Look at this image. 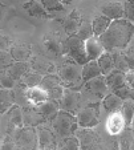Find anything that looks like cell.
<instances>
[{
    "mask_svg": "<svg viewBox=\"0 0 134 150\" xmlns=\"http://www.w3.org/2000/svg\"><path fill=\"white\" fill-rule=\"evenodd\" d=\"M134 36V23L128 19L113 20L109 28L98 37L105 51L113 52L117 49H126L130 45Z\"/></svg>",
    "mask_w": 134,
    "mask_h": 150,
    "instance_id": "obj_1",
    "label": "cell"
},
{
    "mask_svg": "<svg viewBox=\"0 0 134 150\" xmlns=\"http://www.w3.org/2000/svg\"><path fill=\"white\" fill-rule=\"evenodd\" d=\"M59 76L63 80L64 88H72L76 89V91H81L84 85L83 65L68 59V61L59 68Z\"/></svg>",
    "mask_w": 134,
    "mask_h": 150,
    "instance_id": "obj_2",
    "label": "cell"
},
{
    "mask_svg": "<svg viewBox=\"0 0 134 150\" xmlns=\"http://www.w3.org/2000/svg\"><path fill=\"white\" fill-rule=\"evenodd\" d=\"M53 132L59 138H66L69 136H73L74 132L78 127L77 116L74 117L73 113L60 109V112L51 120Z\"/></svg>",
    "mask_w": 134,
    "mask_h": 150,
    "instance_id": "obj_3",
    "label": "cell"
},
{
    "mask_svg": "<svg viewBox=\"0 0 134 150\" xmlns=\"http://www.w3.org/2000/svg\"><path fill=\"white\" fill-rule=\"evenodd\" d=\"M63 54L66 59L73 60L80 65H85L89 61L85 48V40H83L77 35H72L63 42Z\"/></svg>",
    "mask_w": 134,
    "mask_h": 150,
    "instance_id": "obj_4",
    "label": "cell"
},
{
    "mask_svg": "<svg viewBox=\"0 0 134 150\" xmlns=\"http://www.w3.org/2000/svg\"><path fill=\"white\" fill-rule=\"evenodd\" d=\"M80 92L84 97L86 96L89 102H97V101H100V100H104V97H105L109 92L105 76L101 74V76L94 77V79L84 82Z\"/></svg>",
    "mask_w": 134,
    "mask_h": 150,
    "instance_id": "obj_5",
    "label": "cell"
},
{
    "mask_svg": "<svg viewBox=\"0 0 134 150\" xmlns=\"http://www.w3.org/2000/svg\"><path fill=\"white\" fill-rule=\"evenodd\" d=\"M100 102H89L77 113V121L80 127H94L98 124Z\"/></svg>",
    "mask_w": 134,
    "mask_h": 150,
    "instance_id": "obj_6",
    "label": "cell"
},
{
    "mask_svg": "<svg viewBox=\"0 0 134 150\" xmlns=\"http://www.w3.org/2000/svg\"><path fill=\"white\" fill-rule=\"evenodd\" d=\"M15 142L17 147L23 149H37L39 147V137L37 130H35L33 126H27L17 129L15 133Z\"/></svg>",
    "mask_w": 134,
    "mask_h": 150,
    "instance_id": "obj_7",
    "label": "cell"
},
{
    "mask_svg": "<svg viewBox=\"0 0 134 150\" xmlns=\"http://www.w3.org/2000/svg\"><path fill=\"white\" fill-rule=\"evenodd\" d=\"M81 100H83V94L80 91L72 88H65L64 89V94L61 97L60 102V108L63 110L71 112V113H78L80 110V105H81Z\"/></svg>",
    "mask_w": 134,
    "mask_h": 150,
    "instance_id": "obj_8",
    "label": "cell"
},
{
    "mask_svg": "<svg viewBox=\"0 0 134 150\" xmlns=\"http://www.w3.org/2000/svg\"><path fill=\"white\" fill-rule=\"evenodd\" d=\"M125 127H126V122L125 118H123L122 112L118 110L110 113V116L106 120V130L109 132V134H111V136L121 134Z\"/></svg>",
    "mask_w": 134,
    "mask_h": 150,
    "instance_id": "obj_9",
    "label": "cell"
},
{
    "mask_svg": "<svg viewBox=\"0 0 134 150\" xmlns=\"http://www.w3.org/2000/svg\"><path fill=\"white\" fill-rule=\"evenodd\" d=\"M8 134L15 136L17 129L23 127L24 125V117H23V109L17 105H12V108L8 110Z\"/></svg>",
    "mask_w": 134,
    "mask_h": 150,
    "instance_id": "obj_10",
    "label": "cell"
},
{
    "mask_svg": "<svg viewBox=\"0 0 134 150\" xmlns=\"http://www.w3.org/2000/svg\"><path fill=\"white\" fill-rule=\"evenodd\" d=\"M36 130L37 137H39V147H41V149H53V147L59 146V144L56 141V133H53V130L44 126H39Z\"/></svg>",
    "mask_w": 134,
    "mask_h": 150,
    "instance_id": "obj_11",
    "label": "cell"
},
{
    "mask_svg": "<svg viewBox=\"0 0 134 150\" xmlns=\"http://www.w3.org/2000/svg\"><path fill=\"white\" fill-rule=\"evenodd\" d=\"M23 117H24V125L27 126H40L41 124L47 121V118L39 112L37 106H25L23 109Z\"/></svg>",
    "mask_w": 134,
    "mask_h": 150,
    "instance_id": "obj_12",
    "label": "cell"
},
{
    "mask_svg": "<svg viewBox=\"0 0 134 150\" xmlns=\"http://www.w3.org/2000/svg\"><path fill=\"white\" fill-rule=\"evenodd\" d=\"M81 24H83V17H81V13L78 9L72 11L71 13L65 17V20L63 21V27L69 36L77 33Z\"/></svg>",
    "mask_w": 134,
    "mask_h": 150,
    "instance_id": "obj_13",
    "label": "cell"
},
{
    "mask_svg": "<svg viewBox=\"0 0 134 150\" xmlns=\"http://www.w3.org/2000/svg\"><path fill=\"white\" fill-rule=\"evenodd\" d=\"M76 137L80 141V147L83 149H92L98 145V136L92 130L90 127H83L77 132Z\"/></svg>",
    "mask_w": 134,
    "mask_h": 150,
    "instance_id": "obj_14",
    "label": "cell"
},
{
    "mask_svg": "<svg viewBox=\"0 0 134 150\" xmlns=\"http://www.w3.org/2000/svg\"><path fill=\"white\" fill-rule=\"evenodd\" d=\"M101 13L108 16L110 20H118L123 19L125 15V9H123V4L120 1H109L101 6Z\"/></svg>",
    "mask_w": 134,
    "mask_h": 150,
    "instance_id": "obj_15",
    "label": "cell"
},
{
    "mask_svg": "<svg viewBox=\"0 0 134 150\" xmlns=\"http://www.w3.org/2000/svg\"><path fill=\"white\" fill-rule=\"evenodd\" d=\"M105 80H106V85H108V88L110 92L116 91V89L128 84V81H126V73L118 71V69H113L109 74H106Z\"/></svg>",
    "mask_w": 134,
    "mask_h": 150,
    "instance_id": "obj_16",
    "label": "cell"
},
{
    "mask_svg": "<svg viewBox=\"0 0 134 150\" xmlns=\"http://www.w3.org/2000/svg\"><path fill=\"white\" fill-rule=\"evenodd\" d=\"M85 48L86 53H88V60H97L101 54L105 52V48L101 44V41L98 40V37L92 36L90 39L85 40Z\"/></svg>",
    "mask_w": 134,
    "mask_h": 150,
    "instance_id": "obj_17",
    "label": "cell"
},
{
    "mask_svg": "<svg viewBox=\"0 0 134 150\" xmlns=\"http://www.w3.org/2000/svg\"><path fill=\"white\" fill-rule=\"evenodd\" d=\"M23 8L28 12V15L33 17H39V19H52L51 12H48L45 8H44L43 4L37 3L35 0H31V1H27V3L23 4Z\"/></svg>",
    "mask_w": 134,
    "mask_h": 150,
    "instance_id": "obj_18",
    "label": "cell"
},
{
    "mask_svg": "<svg viewBox=\"0 0 134 150\" xmlns=\"http://www.w3.org/2000/svg\"><path fill=\"white\" fill-rule=\"evenodd\" d=\"M36 106H37V109H39V112H40L47 120H52L61 109L60 102L56 101V100H51V98H48L47 101L36 105Z\"/></svg>",
    "mask_w": 134,
    "mask_h": 150,
    "instance_id": "obj_19",
    "label": "cell"
},
{
    "mask_svg": "<svg viewBox=\"0 0 134 150\" xmlns=\"http://www.w3.org/2000/svg\"><path fill=\"white\" fill-rule=\"evenodd\" d=\"M101 105H102V108L105 109L108 113H113V112L121 110V108H122V105H123V100L111 92V93H108L104 97Z\"/></svg>",
    "mask_w": 134,
    "mask_h": 150,
    "instance_id": "obj_20",
    "label": "cell"
},
{
    "mask_svg": "<svg viewBox=\"0 0 134 150\" xmlns=\"http://www.w3.org/2000/svg\"><path fill=\"white\" fill-rule=\"evenodd\" d=\"M32 68V64L27 61H16L13 62L11 67L7 68V73L11 77H13L15 80H20L21 77H24Z\"/></svg>",
    "mask_w": 134,
    "mask_h": 150,
    "instance_id": "obj_21",
    "label": "cell"
},
{
    "mask_svg": "<svg viewBox=\"0 0 134 150\" xmlns=\"http://www.w3.org/2000/svg\"><path fill=\"white\" fill-rule=\"evenodd\" d=\"M25 97L29 102H32L33 105H39L41 102L47 101L49 98L48 92L41 86H33V88H28L25 92Z\"/></svg>",
    "mask_w": 134,
    "mask_h": 150,
    "instance_id": "obj_22",
    "label": "cell"
},
{
    "mask_svg": "<svg viewBox=\"0 0 134 150\" xmlns=\"http://www.w3.org/2000/svg\"><path fill=\"white\" fill-rule=\"evenodd\" d=\"M15 98H16V97H15L13 91H11V89H8V88H1V91H0V106H1L0 113L6 114L7 112L12 108V105H13V102H15Z\"/></svg>",
    "mask_w": 134,
    "mask_h": 150,
    "instance_id": "obj_23",
    "label": "cell"
},
{
    "mask_svg": "<svg viewBox=\"0 0 134 150\" xmlns=\"http://www.w3.org/2000/svg\"><path fill=\"white\" fill-rule=\"evenodd\" d=\"M113 20H110L108 16L101 13L100 16H96L92 20V25H93V33L96 37H100L106 29L109 28V25L111 24Z\"/></svg>",
    "mask_w": 134,
    "mask_h": 150,
    "instance_id": "obj_24",
    "label": "cell"
},
{
    "mask_svg": "<svg viewBox=\"0 0 134 150\" xmlns=\"http://www.w3.org/2000/svg\"><path fill=\"white\" fill-rule=\"evenodd\" d=\"M102 74L100 69V65H98L97 60H90L83 65V79H84V82L89 81V80L94 79V77H98Z\"/></svg>",
    "mask_w": 134,
    "mask_h": 150,
    "instance_id": "obj_25",
    "label": "cell"
},
{
    "mask_svg": "<svg viewBox=\"0 0 134 150\" xmlns=\"http://www.w3.org/2000/svg\"><path fill=\"white\" fill-rule=\"evenodd\" d=\"M44 47H45V49L49 52V53H52L53 56L59 57L63 54V44H61L60 41H59V39L54 36H45L44 37V41H43Z\"/></svg>",
    "mask_w": 134,
    "mask_h": 150,
    "instance_id": "obj_26",
    "label": "cell"
},
{
    "mask_svg": "<svg viewBox=\"0 0 134 150\" xmlns=\"http://www.w3.org/2000/svg\"><path fill=\"white\" fill-rule=\"evenodd\" d=\"M97 62H98V65H100V69L104 76L109 74L114 69V61H113V54H111V52L105 51L97 59Z\"/></svg>",
    "mask_w": 134,
    "mask_h": 150,
    "instance_id": "obj_27",
    "label": "cell"
},
{
    "mask_svg": "<svg viewBox=\"0 0 134 150\" xmlns=\"http://www.w3.org/2000/svg\"><path fill=\"white\" fill-rule=\"evenodd\" d=\"M9 53L15 61H27L31 57V49L25 45H12Z\"/></svg>",
    "mask_w": 134,
    "mask_h": 150,
    "instance_id": "obj_28",
    "label": "cell"
},
{
    "mask_svg": "<svg viewBox=\"0 0 134 150\" xmlns=\"http://www.w3.org/2000/svg\"><path fill=\"white\" fill-rule=\"evenodd\" d=\"M113 54V61H114V69H118L121 72H128L129 71V65L128 61L125 59V54H123V49H117V51L111 52Z\"/></svg>",
    "mask_w": 134,
    "mask_h": 150,
    "instance_id": "obj_29",
    "label": "cell"
},
{
    "mask_svg": "<svg viewBox=\"0 0 134 150\" xmlns=\"http://www.w3.org/2000/svg\"><path fill=\"white\" fill-rule=\"evenodd\" d=\"M63 85V80L59 74H53V73H48L43 77V81H41L40 86L44 88L45 91H49L52 88H56V86H60Z\"/></svg>",
    "mask_w": 134,
    "mask_h": 150,
    "instance_id": "obj_30",
    "label": "cell"
},
{
    "mask_svg": "<svg viewBox=\"0 0 134 150\" xmlns=\"http://www.w3.org/2000/svg\"><path fill=\"white\" fill-rule=\"evenodd\" d=\"M121 112H122L123 118H125L126 127L131 126V121H133V116H134V101H131V100H126V101H123Z\"/></svg>",
    "mask_w": 134,
    "mask_h": 150,
    "instance_id": "obj_31",
    "label": "cell"
},
{
    "mask_svg": "<svg viewBox=\"0 0 134 150\" xmlns=\"http://www.w3.org/2000/svg\"><path fill=\"white\" fill-rule=\"evenodd\" d=\"M24 84L28 86V88H33V86H39L43 81V76L39 72H28L25 76L23 77Z\"/></svg>",
    "mask_w": 134,
    "mask_h": 150,
    "instance_id": "obj_32",
    "label": "cell"
},
{
    "mask_svg": "<svg viewBox=\"0 0 134 150\" xmlns=\"http://www.w3.org/2000/svg\"><path fill=\"white\" fill-rule=\"evenodd\" d=\"M76 35H77V36H80L83 40H88V39H90L92 36H94L92 21H89V20H85V21H83L80 29H78V32Z\"/></svg>",
    "mask_w": 134,
    "mask_h": 150,
    "instance_id": "obj_33",
    "label": "cell"
},
{
    "mask_svg": "<svg viewBox=\"0 0 134 150\" xmlns=\"http://www.w3.org/2000/svg\"><path fill=\"white\" fill-rule=\"evenodd\" d=\"M134 138L133 130H131V126H129L128 129H123L122 134H121V139H120V147L121 149H129L131 145V141Z\"/></svg>",
    "mask_w": 134,
    "mask_h": 150,
    "instance_id": "obj_34",
    "label": "cell"
},
{
    "mask_svg": "<svg viewBox=\"0 0 134 150\" xmlns=\"http://www.w3.org/2000/svg\"><path fill=\"white\" fill-rule=\"evenodd\" d=\"M41 4L48 12L64 11V4L61 3V0H41Z\"/></svg>",
    "mask_w": 134,
    "mask_h": 150,
    "instance_id": "obj_35",
    "label": "cell"
},
{
    "mask_svg": "<svg viewBox=\"0 0 134 150\" xmlns=\"http://www.w3.org/2000/svg\"><path fill=\"white\" fill-rule=\"evenodd\" d=\"M60 147H63V149H80V141H78V138L76 136H69L66 137V138H63V142H61L60 145H59Z\"/></svg>",
    "mask_w": 134,
    "mask_h": 150,
    "instance_id": "obj_36",
    "label": "cell"
},
{
    "mask_svg": "<svg viewBox=\"0 0 134 150\" xmlns=\"http://www.w3.org/2000/svg\"><path fill=\"white\" fill-rule=\"evenodd\" d=\"M123 9H125L123 17L131 23H134V0H126L123 3Z\"/></svg>",
    "mask_w": 134,
    "mask_h": 150,
    "instance_id": "obj_37",
    "label": "cell"
},
{
    "mask_svg": "<svg viewBox=\"0 0 134 150\" xmlns=\"http://www.w3.org/2000/svg\"><path fill=\"white\" fill-rule=\"evenodd\" d=\"M64 89H65V88H64L63 85H60V86L52 88V89H49V91H47V92H48V96H49V98H51V100L60 101L61 97H63V94H64Z\"/></svg>",
    "mask_w": 134,
    "mask_h": 150,
    "instance_id": "obj_38",
    "label": "cell"
},
{
    "mask_svg": "<svg viewBox=\"0 0 134 150\" xmlns=\"http://www.w3.org/2000/svg\"><path fill=\"white\" fill-rule=\"evenodd\" d=\"M130 91H131V86L126 84V85H123V86H121V88L113 91V93L117 94L118 97H121L123 101H126V100H129V97H130Z\"/></svg>",
    "mask_w": 134,
    "mask_h": 150,
    "instance_id": "obj_39",
    "label": "cell"
},
{
    "mask_svg": "<svg viewBox=\"0 0 134 150\" xmlns=\"http://www.w3.org/2000/svg\"><path fill=\"white\" fill-rule=\"evenodd\" d=\"M123 54L128 61L129 69H134V45H130L126 49H123Z\"/></svg>",
    "mask_w": 134,
    "mask_h": 150,
    "instance_id": "obj_40",
    "label": "cell"
},
{
    "mask_svg": "<svg viewBox=\"0 0 134 150\" xmlns=\"http://www.w3.org/2000/svg\"><path fill=\"white\" fill-rule=\"evenodd\" d=\"M15 82L16 80L13 77H11L8 73L3 74L1 76V88H8V89H12L15 86Z\"/></svg>",
    "mask_w": 134,
    "mask_h": 150,
    "instance_id": "obj_41",
    "label": "cell"
},
{
    "mask_svg": "<svg viewBox=\"0 0 134 150\" xmlns=\"http://www.w3.org/2000/svg\"><path fill=\"white\" fill-rule=\"evenodd\" d=\"M13 61H15V60L12 59L11 53H8V52H6V51L1 52V64H3V68L4 69L8 68V67H11L12 64H13Z\"/></svg>",
    "mask_w": 134,
    "mask_h": 150,
    "instance_id": "obj_42",
    "label": "cell"
},
{
    "mask_svg": "<svg viewBox=\"0 0 134 150\" xmlns=\"http://www.w3.org/2000/svg\"><path fill=\"white\" fill-rule=\"evenodd\" d=\"M126 81H128V85L134 88V69H129L126 72Z\"/></svg>",
    "mask_w": 134,
    "mask_h": 150,
    "instance_id": "obj_43",
    "label": "cell"
},
{
    "mask_svg": "<svg viewBox=\"0 0 134 150\" xmlns=\"http://www.w3.org/2000/svg\"><path fill=\"white\" fill-rule=\"evenodd\" d=\"M16 147H17L16 142L9 141V139H6V142L1 145V149L3 150H6V149H16Z\"/></svg>",
    "mask_w": 134,
    "mask_h": 150,
    "instance_id": "obj_44",
    "label": "cell"
},
{
    "mask_svg": "<svg viewBox=\"0 0 134 150\" xmlns=\"http://www.w3.org/2000/svg\"><path fill=\"white\" fill-rule=\"evenodd\" d=\"M129 100L134 101V88H131V91H130V97H129Z\"/></svg>",
    "mask_w": 134,
    "mask_h": 150,
    "instance_id": "obj_45",
    "label": "cell"
},
{
    "mask_svg": "<svg viewBox=\"0 0 134 150\" xmlns=\"http://www.w3.org/2000/svg\"><path fill=\"white\" fill-rule=\"evenodd\" d=\"M74 0H61V3L63 4H72Z\"/></svg>",
    "mask_w": 134,
    "mask_h": 150,
    "instance_id": "obj_46",
    "label": "cell"
},
{
    "mask_svg": "<svg viewBox=\"0 0 134 150\" xmlns=\"http://www.w3.org/2000/svg\"><path fill=\"white\" fill-rule=\"evenodd\" d=\"M131 130H133V134H134V116H133V121H131Z\"/></svg>",
    "mask_w": 134,
    "mask_h": 150,
    "instance_id": "obj_47",
    "label": "cell"
},
{
    "mask_svg": "<svg viewBox=\"0 0 134 150\" xmlns=\"http://www.w3.org/2000/svg\"><path fill=\"white\" fill-rule=\"evenodd\" d=\"M131 45H134V36H133V40H131Z\"/></svg>",
    "mask_w": 134,
    "mask_h": 150,
    "instance_id": "obj_48",
    "label": "cell"
}]
</instances>
